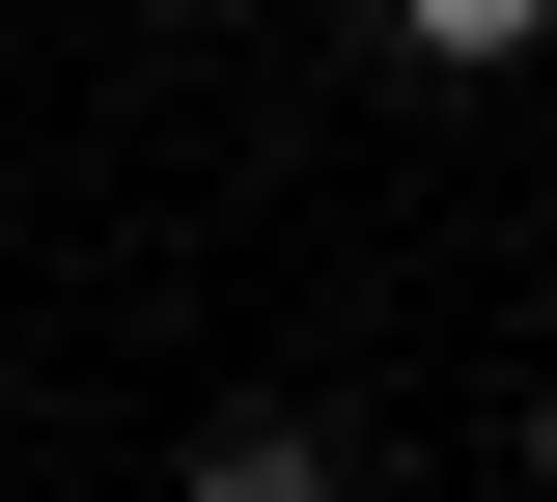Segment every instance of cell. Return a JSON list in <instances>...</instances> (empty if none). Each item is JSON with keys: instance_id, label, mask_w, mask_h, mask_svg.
Masks as SVG:
<instances>
[{"instance_id": "1", "label": "cell", "mask_w": 557, "mask_h": 502, "mask_svg": "<svg viewBox=\"0 0 557 502\" xmlns=\"http://www.w3.org/2000/svg\"><path fill=\"white\" fill-rule=\"evenodd\" d=\"M168 502H335V419H307V391H251V419L168 446Z\"/></svg>"}, {"instance_id": "2", "label": "cell", "mask_w": 557, "mask_h": 502, "mask_svg": "<svg viewBox=\"0 0 557 502\" xmlns=\"http://www.w3.org/2000/svg\"><path fill=\"white\" fill-rule=\"evenodd\" d=\"M391 28H418V57H446V84H502V57H530V28H557V0H391Z\"/></svg>"}, {"instance_id": "3", "label": "cell", "mask_w": 557, "mask_h": 502, "mask_svg": "<svg viewBox=\"0 0 557 502\" xmlns=\"http://www.w3.org/2000/svg\"><path fill=\"white\" fill-rule=\"evenodd\" d=\"M530 475H557V391H530Z\"/></svg>"}]
</instances>
